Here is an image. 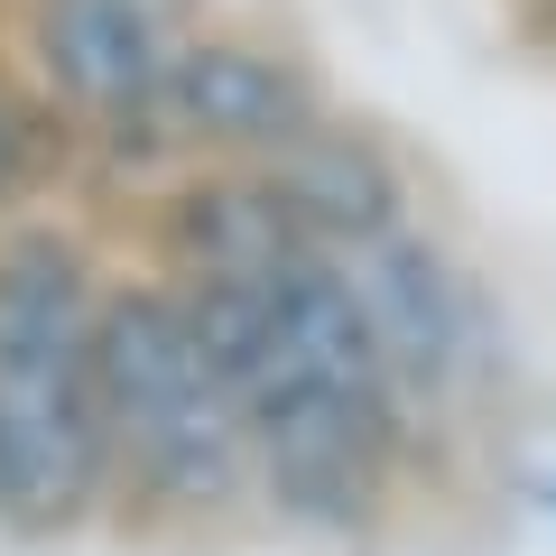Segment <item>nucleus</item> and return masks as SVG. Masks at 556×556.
I'll return each mask as SVG.
<instances>
[{
	"label": "nucleus",
	"instance_id": "f257e3e1",
	"mask_svg": "<svg viewBox=\"0 0 556 556\" xmlns=\"http://www.w3.org/2000/svg\"><path fill=\"white\" fill-rule=\"evenodd\" d=\"M204 343L251 417V464L298 529H371L408 445V390L325 241L269 269L186 278Z\"/></svg>",
	"mask_w": 556,
	"mask_h": 556
},
{
	"label": "nucleus",
	"instance_id": "f03ea898",
	"mask_svg": "<svg viewBox=\"0 0 556 556\" xmlns=\"http://www.w3.org/2000/svg\"><path fill=\"white\" fill-rule=\"evenodd\" d=\"M112 482L102 298L65 232L0 241V519L75 529Z\"/></svg>",
	"mask_w": 556,
	"mask_h": 556
},
{
	"label": "nucleus",
	"instance_id": "7ed1b4c3",
	"mask_svg": "<svg viewBox=\"0 0 556 556\" xmlns=\"http://www.w3.org/2000/svg\"><path fill=\"white\" fill-rule=\"evenodd\" d=\"M102 417H112V473L139 482L159 510H223L260 473L251 417H241L186 288L102 298Z\"/></svg>",
	"mask_w": 556,
	"mask_h": 556
},
{
	"label": "nucleus",
	"instance_id": "1a4fd4ad",
	"mask_svg": "<svg viewBox=\"0 0 556 556\" xmlns=\"http://www.w3.org/2000/svg\"><path fill=\"white\" fill-rule=\"evenodd\" d=\"M547 510H556V473H547Z\"/></svg>",
	"mask_w": 556,
	"mask_h": 556
},
{
	"label": "nucleus",
	"instance_id": "423d86ee",
	"mask_svg": "<svg viewBox=\"0 0 556 556\" xmlns=\"http://www.w3.org/2000/svg\"><path fill=\"white\" fill-rule=\"evenodd\" d=\"M167 130L177 139H214V149H298L316 130V93L298 65L260 56V47H177L167 65Z\"/></svg>",
	"mask_w": 556,
	"mask_h": 556
},
{
	"label": "nucleus",
	"instance_id": "0eeeda50",
	"mask_svg": "<svg viewBox=\"0 0 556 556\" xmlns=\"http://www.w3.org/2000/svg\"><path fill=\"white\" fill-rule=\"evenodd\" d=\"M269 177H278V195L298 204V223L316 241H353L371 223H399V177L380 167L371 139H353V130H325L316 121L298 149L269 159Z\"/></svg>",
	"mask_w": 556,
	"mask_h": 556
},
{
	"label": "nucleus",
	"instance_id": "6e6552de",
	"mask_svg": "<svg viewBox=\"0 0 556 556\" xmlns=\"http://www.w3.org/2000/svg\"><path fill=\"white\" fill-rule=\"evenodd\" d=\"M28 186V121H20V102L0 93V204Z\"/></svg>",
	"mask_w": 556,
	"mask_h": 556
},
{
	"label": "nucleus",
	"instance_id": "39448f33",
	"mask_svg": "<svg viewBox=\"0 0 556 556\" xmlns=\"http://www.w3.org/2000/svg\"><path fill=\"white\" fill-rule=\"evenodd\" d=\"M38 56L121 139H130V121L167 130V65H177V47L159 38L149 0H38Z\"/></svg>",
	"mask_w": 556,
	"mask_h": 556
},
{
	"label": "nucleus",
	"instance_id": "20e7f679",
	"mask_svg": "<svg viewBox=\"0 0 556 556\" xmlns=\"http://www.w3.org/2000/svg\"><path fill=\"white\" fill-rule=\"evenodd\" d=\"M325 251L353 278V298H362V316H371V334H380V353H390L408 408L417 399H455L464 380L482 371V306H473V288L455 278V260H445L437 241H417L408 223H371V232L325 241Z\"/></svg>",
	"mask_w": 556,
	"mask_h": 556
}]
</instances>
